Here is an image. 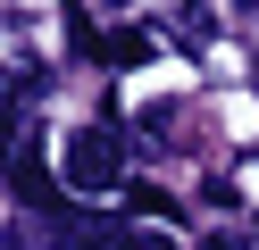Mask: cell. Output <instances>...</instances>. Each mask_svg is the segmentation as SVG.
<instances>
[{"instance_id": "3", "label": "cell", "mask_w": 259, "mask_h": 250, "mask_svg": "<svg viewBox=\"0 0 259 250\" xmlns=\"http://www.w3.org/2000/svg\"><path fill=\"white\" fill-rule=\"evenodd\" d=\"M17 200L25 209H51V167H42V133H17Z\"/></svg>"}, {"instance_id": "6", "label": "cell", "mask_w": 259, "mask_h": 250, "mask_svg": "<svg viewBox=\"0 0 259 250\" xmlns=\"http://www.w3.org/2000/svg\"><path fill=\"white\" fill-rule=\"evenodd\" d=\"M67 50H84V59H101V50H109L101 33H92V17H84V9H67Z\"/></svg>"}, {"instance_id": "9", "label": "cell", "mask_w": 259, "mask_h": 250, "mask_svg": "<svg viewBox=\"0 0 259 250\" xmlns=\"http://www.w3.org/2000/svg\"><path fill=\"white\" fill-rule=\"evenodd\" d=\"M201 250H251V242H242V233H209Z\"/></svg>"}, {"instance_id": "1", "label": "cell", "mask_w": 259, "mask_h": 250, "mask_svg": "<svg viewBox=\"0 0 259 250\" xmlns=\"http://www.w3.org/2000/svg\"><path fill=\"white\" fill-rule=\"evenodd\" d=\"M59 175H67V192L101 200L125 183V133L117 125H75L67 142H59Z\"/></svg>"}, {"instance_id": "7", "label": "cell", "mask_w": 259, "mask_h": 250, "mask_svg": "<svg viewBox=\"0 0 259 250\" xmlns=\"http://www.w3.org/2000/svg\"><path fill=\"white\" fill-rule=\"evenodd\" d=\"M134 209H142V217H176V200H167V192H151V183H134Z\"/></svg>"}, {"instance_id": "5", "label": "cell", "mask_w": 259, "mask_h": 250, "mask_svg": "<svg viewBox=\"0 0 259 250\" xmlns=\"http://www.w3.org/2000/svg\"><path fill=\"white\" fill-rule=\"evenodd\" d=\"M209 33H218L209 9H184V17H176V42H184V50H209Z\"/></svg>"}, {"instance_id": "8", "label": "cell", "mask_w": 259, "mask_h": 250, "mask_svg": "<svg viewBox=\"0 0 259 250\" xmlns=\"http://www.w3.org/2000/svg\"><path fill=\"white\" fill-rule=\"evenodd\" d=\"M125 250H167V233H125Z\"/></svg>"}, {"instance_id": "4", "label": "cell", "mask_w": 259, "mask_h": 250, "mask_svg": "<svg viewBox=\"0 0 259 250\" xmlns=\"http://www.w3.org/2000/svg\"><path fill=\"white\" fill-rule=\"evenodd\" d=\"M101 59H109V67H142V59H151V33H142V25L109 33V50H101Z\"/></svg>"}, {"instance_id": "2", "label": "cell", "mask_w": 259, "mask_h": 250, "mask_svg": "<svg viewBox=\"0 0 259 250\" xmlns=\"http://www.w3.org/2000/svg\"><path fill=\"white\" fill-rule=\"evenodd\" d=\"M125 233H134V225H117V217L59 209V233H51V242H59V250H125Z\"/></svg>"}, {"instance_id": "10", "label": "cell", "mask_w": 259, "mask_h": 250, "mask_svg": "<svg viewBox=\"0 0 259 250\" xmlns=\"http://www.w3.org/2000/svg\"><path fill=\"white\" fill-rule=\"evenodd\" d=\"M251 75H259V67H251Z\"/></svg>"}]
</instances>
